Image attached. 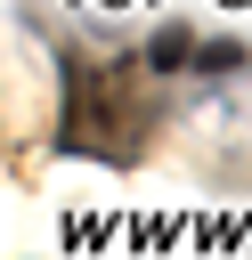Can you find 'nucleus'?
Wrapping results in <instances>:
<instances>
[{
	"instance_id": "obj_2",
	"label": "nucleus",
	"mask_w": 252,
	"mask_h": 260,
	"mask_svg": "<svg viewBox=\"0 0 252 260\" xmlns=\"http://www.w3.org/2000/svg\"><path fill=\"white\" fill-rule=\"evenodd\" d=\"M187 65H203V73H228V65H244V49L236 41H195V57Z\"/></svg>"
},
{
	"instance_id": "obj_1",
	"label": "nucleus",
	"mask_w": 252,
	"mask_h": 260,
	"mask_svg": "<svg viewBox=\"0 0 252 260\" xmlns=\"http://www.w3.org/2000/svg\"><path fill=\"white\" fill-rule=\"evenodd\" d=\"M146 57H154V65H163V73H179V65H187V57H195V32H187V24H163V32H154V41H146Z\"/></svg>"
}]
</instances>
